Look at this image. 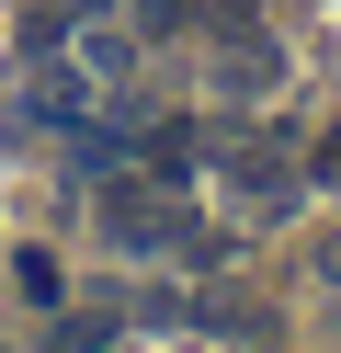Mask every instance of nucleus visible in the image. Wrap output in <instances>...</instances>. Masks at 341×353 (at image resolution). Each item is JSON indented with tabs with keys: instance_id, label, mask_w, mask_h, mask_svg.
<instances>
[{
	"instance_id": "3",
	"label": "nucleus",
	"mask_w": 341,
	"mask_h": 353,
	"mask_svg": "<svg viewBox=\"0 0 341 353\" xmlns=\"http://www.w3.org/2000/svg\"><path fill=\"white\" fill-rule=\"evenodd\" d=\"M194 23L216 34V46H227V34H262V0H194Z\"/></svg>"
},
{
	"instance_id": "6",
	"label": "nucleus",
	"mask_w": 341,
	"mask_h": 353,
	"mask_svg": "<svg viewBox=\"0 0 341 353\" xmlns=\"http://www.w3.org/2000/svg\"><path fill=\"white\" fill-rule=\"evenodd\" d=\"M318 285H341V228H330V239H318Z\"/></svg>"
},
{
	"instance_id": "1",
	"label": "nucleus",
	"mask_w": 341,
	"mask_h": 353,
	"mask_svg": "<svg viewBox=\"0 0 341 353\" xmlns=\"http://www.w3.org/2000/svg\"><path fill=\"white\" fill-rule=\"evenodd\" d=\"M103 228L125 251H194V216H182V183H103Z\"/></svg>"
},
{
	"instance_id": "4",
	"label": "nucleus",
	"mask_w": 341,
	"mask_h": 353,
	"mask_svg": "<svg viewBox=\"0 0 341 353\" xmlns=\"http://www.w3.org/2000/svg\"><path fill=\"white\" fill-rule=\"evenodd\" d=\"M68 69H80V80H91V92H103V80H114V69H125V34H80V46H68Z\"/></svg>"
},
{
	"instance_id": "2",
	"label": "nucleus",
	"mask_w": 341,
	"mask_h": 353,
	"mask_svg": "<svg viewBox=\"0 0 341 353\" xmlns=\"http://www.w3.org/2000/svg\"><path fill=\"white\" fill-rule=\"evenodd\" d=\"M227 183H239L250 205H285V194H296V160L262 148V137H227Z\"/></svg>"
},
{
	"instance_id": "5",
	"label": "nucleus",
	"mask_w": 341,
	"mask_h": 353,
	"mask_svg": "<svg viewBox=\"0 0 341 353\" xmlns=\"http://www.w3.org/2000/svg\"><path fill=\"white\" fill-rule=\"evenodd\" d=\"M194 23V0H136V34H182Z\"/></svg>"
}]
</instances>
